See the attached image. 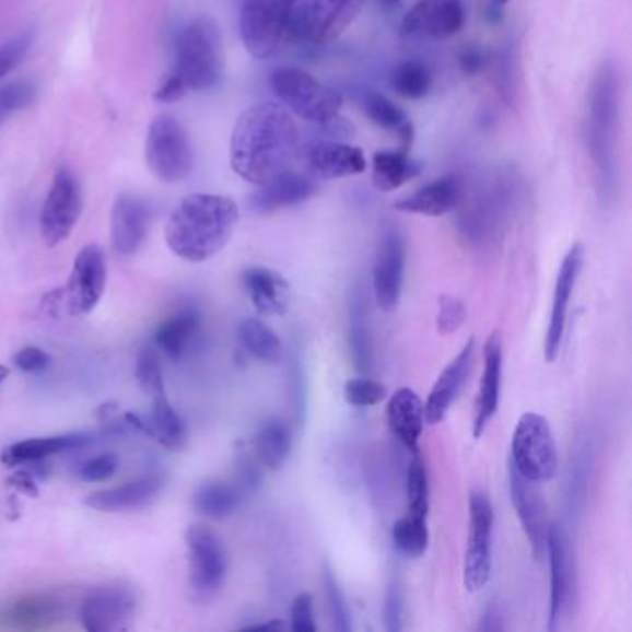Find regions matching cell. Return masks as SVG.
<instances>
[{"mask_svg": "<svg viewBox=\"0 0 632 632\" xmlns=\"http://www.w3.org/2000/svg\"><path fill=\"white\" fill-rule=\"evenodd\" d=\"M317 189L319 184L316 178L308 173L304 175L290 169L271 183L258 186L255 194L250 195L249 207L253 212L261 215L279 212L282 208L303 204L317 194Z\"/></svg>", "mask_w": 632, "mask_h": 632, "instance_id": "25", "label": "cell"}, {"mask_svg": "<svg viewBox=\"0 0 632 632\" xmlns=\"http://www.w3.org/2000/svg\"><path fill=\"white\" fill-rule=\"evenodd\" d=\"M508 484H511L512 505L516 508L517 519L522 523L525 538L529 541L530 553L536 560H540L546 554L549 525H551L540 484L517 473L512 464L508 466Z\"/></svg>", "mask_w": 632, "mask_h": 632, "instance_id": "16", "label": "cell"}, {"mask_svg": "<svg viewBox=\"0 0 632 632\" xmlns=\"http://www.w3.org/2000/svg\"><path fill=\"white\" fill-rule=\"evenodd\" d=\"M165 487L164 475H141L121 487L97 490L85 498V505L98 512L138 511L151 505Z\"/></svg>", "mask_w": 632, "mask_h": 632, "instance_id": "26", "label": "cell"}, {"mask_svg": "<svg viewBox=\"0 0 632 632\" xmlns=\"http://www.w3.org/2000/svg\"><path fill=\"white\" fill-rule=\"evenodd\" d=\"M136 381L151 399L165 394L164 372H162V362H160L156 347H141L136 359Z\"/></svg>", "mask_w": 632, "mask_h": 632, "instance_id": "43", "label": "cell"}, {"mask_svg": "<svg viewBox=\"0 0 632 632\" xmlns=\"http://www.w3.org/2000/svg\"><path fill=\"white\" fill-rule=\"evenodd\" d=\"M466 194V186L456 175L436 178L423 188L402 197L394 204L396 210L405 213H418L426 218H442L460 207Z\"/></svg>", "mask_w": 632, "mask_h": 632, "instance_id": "27", "label": "cell"}, {"mask_svg": "<svg viewBox=\"0 0 632 632\" xmlns=\"http://www.w3.org/2000/svg\"><path fill=\"white\" fill-rule=\"evenodd\" d=\"M506 2H508V0H493V4L499 8L505 7Z\"/></svg>", "mask_w": 632, "mask_h": 632, "instance_id": "61", "label": "cell"}, {"mask_svg": "<svg viewBox=\"0 0 632 632\" xmlns=\"http://www.w3.org/2000/svg\"><path fill=\"white\" fill-rule=\"evenodd\" d=\"M13 364L17 365L21 372L42 373L49 370L52 356L42 347L28 346L17 351V354L13 356Z\"/></svg>", "mask_w": 632, "mask_h": 632, "instance_id": "52", "label": "cell"}, {"mask_svg": "<svg viewBox=\"0 0 632 632\" xmlns=\"http://www.w3.org/2000/svg\"><path fill=\"white\" fill-rule=\"evenodd\" d=\"M378 4H381L386 12H397V10H401L402 8L401 0H378Z\"/></svg>", "mask_w": 632, "mask_h": 632, "instance_id": "59", "label": "cell"}, {"mask_svg": "<svg viewBox=\"0 0 632 632\" xmlns=\"http://www.w3.org/2000/svg\"><path fill=\"white\" fill-rule=\"evenodd\" d=\"M245 292L260 316L279 317L290 311L292 286L279 271L253 266L242 274Z\"/></svg>", "mask_w": 632, "mask_h": 632, "instance_id": "28", "label": "cell"}, {"mask_svg": "<svg viewBox=\"0 0 632 632\" xmlns=\"http://www.w3.org/2000/svg\"><path fill=\"white\" fill-rule=\"evenodd\" d=\"M458 61H460V68L466 74L481 73L482 69H484V63H487L484 61V52L479 47H475V45L464 47L460 50V55H458Z\"/></svg>", "mask_w": 632, "mask_h": 632, "instance_id": "54", "label": "cell"}, {"mask_svg": "<svg viewBox=\"0 0 632 632\" xmlns=\"http://www.w3.org/2000/svg\"><path fill=\"white\" fill-rule=\"evenodd\" d=\"M386 396H388V391L383 384L365 377V375L364 377L349 378L343 386V397H346L347 405L354 408L375 407L378 402H383Z\"/></svg>", "mask_w": 632, "mask_h": 632, "instance_id": "44", "label": "cell"}, {"mask_svg": "<svg viewBox=\"0 0 632 632\" xmlns=\"http://www.w3.org/2000/svg\"><path fill=\"white\" fill-rule=\"evenodd\" d=\"M290 394H292V405L295 410V420L299 425L304 421L306 413V373H304V362L301 353H295L290 367Z\"/></svg>", "mask_w": 632, "mask_h": 632, "instance_id": "49", "label": "cell"}, {"mask_svg": "<svg viewBox=\"0 0 632 632\" xmlns=\"http://www.w3.org/2000/svg\"><path fill=\"white\" fill-rule=\"evenodd\" d=\"M151 210L138 195H117L112 208V247L119 256H134L145 242Z\"/></svg>", "mask_w": 632, "mask_h": 632, "instance_id": "22", "label": "cell"}, {"mask_svg": "<svg viewBox=\"0 0 632 632\" xmlns=\"http://www.w3.org/2000/svg\"><path fill=\"white\" fill-rule=\"evenodd\" d=\"M484 367H482L481 384L475 401L473 436L481 438L490 421L495 418L501 401V384H503V341L501 335L493 332L484 343Z\"/></svg>", "mask_w": 632, "mask_h": 632, "instance_id": "23", "label": "cell"}, {"mask_svg": "<svg viewBox=\"0 0 632 632\" xmlns=\"http://www.w3.org/2000/svg\"><path fill=\"white\" fill-rule=\"evenodd\" d=\"M388 429L410 453L420 449L425 431V402L412 388H399L386 407Z\"/></svg>", "mask_w": 632, "mask_h": 632, "instance_id": "30", "label": "cell"}, {"mask_svg": "<svg viewBox=\"0 0 632 632\" xmlns=\"http://www.w3.org/2000/svg\"><path fill=\"white\" fill-rule=\"evenodd\" d=\"M188 546L189 592L195 601H212L220 594L229 573L225 541L204 523H194L186 530Z\"/></svg>", "mask_w": 632, "mask_h": 632, "instance_id": "9", "label": "cell"}, {"mask_svg": "<svg viewBox=\"0 0 632 632\" xmlns=\"http://www.w3.org/2000/svg\"><path fill=\"white\" fill-rule=\"evenodd\" d=\"M145 159L154 177L165 184L183 183L194 171V147L177 117L159 116L147 130Z\"/></svg>", "mask_w": 632, "mask_h": 632, "instance_id": "8", "label": "cell"}, {"mask_svg": "<svg viewBox=\"0 0 632 632\" xmlns=\"http://www.w3.org/2000/svg\"><path fill=\"white\" fill-rule=\"evenodd\" d=\"M583 244H573L570 250L565 253L564 260L560 264L559 274H557V280H554L548 335H546V341H543V356H546L549 364L559 359L560 347H562V340H564L567 311H570V303H572L573 292H575V286H577L578 274L583 271Z\"/></svg>", "mask_w": 632, "mask_h": 632, "instance_id": "17", "label": "cell"}, {"mask_svg": "<svg viewBox=\"0 0 632 632\" xmlns=\"http://www.w3.org/2000/svg\"><path fill=\"white\" fill-rule=\"evenodd\" d=\"M389 85L399 97L420 101L431 92L432 77L425 63L418 60L401 61L389 77Z\"/></svg>", "mask_w": 632, "mask_h": 632, "instance_id": "40", "label": "cell"}, {"mask_svg": "<svg viewBox=\"0 0 632 632\" xmlns=\"http://www.w3.org/2000/svg\"><path fill=\"white\" fill-rule=\"evenodd\" d=\"M201 312L194 304H186L160 323L159 329L154 332V347L156 351H162L171 362L180 364L186 359V354L191 351L197 338L201 336Z\"/></svg>", "mask_w": 632, "mask_h": 632, "instance_id": "29", "label": "cell"}, {"mask_svg": "<svg viewBox=\"0 0 632 632\" xmlns=\"http://www.w3.org/2000/svg\"><path fill=\"white\" fill-rule=\"evenodd\" d=\"M106 288V260L97 245H85L73 261L66 301L71 314H90L101 303Z\"/></svg>", "mask_w": 632, "mask_h": 632, "instance_id": "18", "label": "cell"}, {"mask_svg": "<svg viewBox=\"0 0 632 632\" xmlns=\"http://www.w3.org/2000/svg\"><path fill=\"white\" fill-rule=\"evenodd\" d=\"M407 269V242L396 225L384 226L373 258V293L381 311L394 312L401 303Z\"/></svg>", "mask_w": 632, "mask_h": 632, "instance_id": "13", "label": "cell"}, {"mask_svg": "<svg viewBox=\"0 0 632 632\" xmlns=\"http://www.w3.org/2000/svg\"><path fill=\"white\" fill-rule=\"evenodd\" d=\"M475 343H477L475 338H469L460 349V353L445 365L444 372L440 373V377L432 386L425 402V420L429 425L442 423L445 416L449 413L453 402L456 401V397L463 391L464 383H466L471 364H473Z\"/></svg>", "mask_w": 632, "mask_h": 632, "instance_id": "24", "label": "cell"}, {"mask_svg": "<svg viewBox=\"0 0 632 632\" xmlns=\"http://www.w3.org/2000/svg\"><path fill=\"white\" fill-rule=\"evenodd\" d=\"M546 554L549 559V621L551 632L559 631L565 607L573 590L572 549L565 530L551 523L549 525Z\"/></svg>", "mask_w": 632, "mask_h": 632, "instance_id": "19", "label": "cell"}, {"mask_svg": "<svg viewBox=\"0 0 632 632\" xmlns=\"http://www.w3.org/2000/svg\"><path fill=\"white\" fill-rule=\"evenodd\" d=\"M323 586H325L332 627L340 632L353 631L349 602H347L346 594L341 590L340 581L336 577L335 570L329 564L323 565Z\"/></svg>", "mask_w": 632, "mask_h": 632, "instance_id": "42", "label": "cell"}, {"mask_svg": "<svg viewBox=\"0 0 632 632\" xmlns=\"http://www.w3.org/2000/svg\"><path fill=\"white\" fill-rule=\"evenodd\" d=\"M423 165L410 159L408 152L377 151L373 154V186L389 194L416 177H420Z\"/></svg>", "mask_w": 632, "mask_h": 632, "instance_id": "33", "label": "cell"}, {"mask_svg": "<svg viewBox=\"0 0 632 632\" xmlns=\"http://www.w3.org/2000/svg\"><path fill=\"white\" fill-rule=\"evenodd\" d=\"M511 464L529 481H553L559 471V449L553 429L541 413H523L512 436Z\"/></svg>", "mask_w": 632, "mask_h": 632, "instance_id": "7", "label": "cell"}, {"mask_svg": "<svg viewBox=\"0 0 632 632\" xmlns=\"http://www.w3.org/2000/svg\"><path fill=\"white\" fill-rule=\"evenodd\" d=\"M92 444L90 434L73 432V434H58V436H43V438H28L23 442L8 445L2 450L0 460L8 468H17L25 464L43 463L49 456L60 455V453H71L80 449L84 445Z\"/></svg>", "mask_w": 632, "mask_h": 632, "instance_id": "31", "label": "cell"}, {"mask_svg": "<svg viewBox=\"0 0 632 632\" xmlns=\"http://www.w3.org/2000/svg\"><path fill=\"white\" fill-rule=\"evenodd\" d=\"M362 108H364L365 116L370 117L377 127L399 136V141H401L399 151H410L416 130L407 114L394 101H389L383 93L367 90L362 93Z\"/></svg>", "mask_w": 632, "mask_h": 632, "instance_id": "34", "label": "cell"}, {"mask_svg": "<svg viewBox=\"0 0 632 632\" xmlns=\"http://www.w3.org/2000/svg\"><path fill=\"white\" fill-rule=\"evenodd\" d=\"M468 317V308L464 301L453 295H442L438 301V316L436 327L442 336H449L463 329Z\"/></svg>", "mask_w": 632, "mask_h": 632, "instance_id": "47", "label": "cell"}, {"mask_svg": "<svg viewBox=\"0 0 632 632\" xmlns=\"http://www.w3.org/2000/svg\"><path fill=\"white\" fill-rule=\"evenodd\" d=\"M188 92V85L184 82L183 77L177 71H171L165 77L164 82L160 84L159 90L154 92V101H159L162 104L177 103Z\"/></svg>", "mask_w": 632, "mask_h": 632, "instance_id": "53", "label": "cell"}, {"mask_svg": "<svg viewBox=\"0 0 632 632\" xmlns=\"http://www.w3.org/2000/svg\"><path fill=\"white\" fill-rule=\"evenodd\" d=\"M8 377H10V367L0 364V386L4 384V381H7Z\"/></svg>", "mask_w": 632, "mask_h": 632, "instance_id": "60", "label": "cell"}, {"mask_svg": "<svg viewBox=\"0 0 632 632\" xmlns=\"http://www.w3.org/2000/svg\"><path fill=\"white\" fill-rule=\"evenodd\" d=\"M36 98V87L31 82H12L0 87V125L19 110L28 108Z\"/></svg>", "mask_w": 632, "mask_h": 632, "instance_id": "45", "label": "cell"}, {"mask_svg": "<svg viewBox=\"0 0 632 632\" xmlns=\"http://www.w3.org/2000/svg\"><path fill=\"white\" fill-rule=\"evenodd\" d=\"M239 208L231 197L215 194L188 195L165 225L169 249L191 264H201L218 255L236 231Z\"/></svg>", "mask_w": 632, "mask_h": 632, "instance_id": "2", "label": "cell"}, {"mask_svg": "<svg viewBox=\"0 0 632 632\" xmlns=\"http://www.w3.org/2000/svg\"><path fill=\"white\" fill-rule=\"evenodd\" d=\"M426 519L429 517L407 514V516H402L401 519H397L394 523L391 541H394L397 551L405 554L407 559H420L426 553L429 541H431Z\"/></svg>", "mask_w": 632, "mask_h": 632, "instance_id": "39", "label": "cell"}, {"mask_svg": "<svg viewBox=\"0 0 632 632\" xmlns=\"http://www.w3.org/2000/svg\"><path fill=\"white\" fill-rule=\"evenodd\" d=\"M290 629L297 632H316V618H314V597L308 592H301L293 599L290 607Z\"/></svg>", "mask_w": 632, "mask_h": 632, "instance_id": "50", "label": "cell"}, {"mask_svg": "<svg viewBox=\"0 0 632 632\" xmlns=\"http://www.w3.org/2000/svg\"><path fill=\"white\" fill-rule=\"evenodd\" d=\"M119 469V458L114 453H104L85 460L79 468V479L84 482L110 481Z\"/></svg>", "mask_w": 632, "mask_h": 632, "instance_id": "48", "label": "cell"}, {"mask_svg": "<svg viewBox=\"0 0 632 632\" xmlns=\"http://www.w3.org/2000/svg\"><path fill=\"white\" fill-rule=\"evenodd\" d=\"M82 186L69 165H58L39 213V232L49 247L63 244L82 213Z\"/></svg>", "mask_w": 632, "mask_h": 632, "instance_id": "10", "label": "cell"}, {"mask_svg": "<svg viewBox=\"0 0 632 632\" xmlns=\"http://www.w3.org/2000/svg\"><path fill=\"white\" fill-rule=\"evenodd\" d=\"M479 629H481V631H501V629H503L499 608L488 607L487 612L482 615L481 625H479Z\"/></svg>", "mask_w": 632, "mask_h": 632, "instance_id": "56", "label": "cell"}, {"mask_svg": "<svg viewBox=\"0 0 632 632\" xmlns=\"http://www.w3.org/2000/svg\"><path fill=\"white\" fill-rule=\"evenodd\" d=\"M407 499L408 514L429 517L431 512V487H429V471L421 456V450H412V460L407 469Z\"/></svg>", "mask_w": 632, "mask_h": 632, "instance_id": "41", "label": "cell"}, {"mask_svg": "<svg viewBox=\"0 0 632 632\" xmlns=\"http://www.w3.org/2000/svg\"><path fill=\"white\" fill-rule=\"evenodd\" d=\"M621 79L615 63L597 69L588 93L586 141L596 173L597 197L601 204L615 201L618 189V125H620Z\"/></svg>", "mask_w": 632, "mask_h": 632, "instance_id": "3", "label": "cell"}, {"mask_svg": "<svg viewBox=\"0 0 632 632\" xmlns=\"http://www.w3.org/2000/svg\"><path fill=\"white\" fill-rule=\"evenodd\" d=\"M299 160L306 167V173L316 180L356 177L367 167V160L360 147L330 138L312 140L301 145Z\"/></svg>", "mask_w": 632, "mask_h": 632, "instance_id": "15", "label": "cell"}, {"mask_svg": "<svg viewBox=\"0 0 632 632\" xmlns=\"http://www.w3.org/2000/svg\"><path fill=\"white\" fill-rule=\"evenodd\" d=\"M149 436L171 450H180L188 444V426L165 394L152 397Z\"/></svg>", "mask_w": 632, "mask_h": 632, "instance_id": "35", "label": "cell"}, {"mask_svg": "<svg viewBox=\"0 0 632 632\" xmlns=\"http://www.w3.org/2000/svg\"><path fill=\"white\" fill-rule=\"evenodd\" d=\"M247 629L249 631H279V629H288V625L284 621L273 620L269 623H260V625H250Z\"/></svg>", "mask_w": 632, "mask_h": 632, "instance_id": "57", "label": "cell"}, {"mask_svg": "<svg viewBox=\"0 0 632 632\" xmlns=\"http://www.w3.org/2000/svg\"><path fill=\"white\" fill-rule=\"evenodd\" d=\"M242 503V488L223 481L202 482L194 493L195 511L212 519H225Z\"/></svg>", "mask_w": 632, "mask_h": 632, "instance_id": "37", "label": "cell"}, {"mask_svg": "<svg viewBox=\"0 0 632 632\" xmlns=\"http://www.w3.org/2000/svg\"><path fill=\"white\" fill-rule=\"evenodd\" d=\"M136 608L138 597L130 586L104 584L80 599V623L90 632L121 631L134 618Z\"/></svg>", "mask_w": 632, "mask_h": 632, "instance_id": "14", "label": "cell"}, {"mask_svg": "<svg viewBox=\"0 0 632 632\" xmlns=\"http://www.w3.org/2000/svg\"><path fill=\"white\" fill-rule=\"evenodd\" d=\"M117 407L114 402H108V405H104V407L98 408L97 410V418L98 420H110L112 416L116 413Z\"/></svg>", "mask_w": 632, "mask_h": 632, "instance_id": "58", "label": "cell"}, {"mask_svg": "<svg viewBox=\"0 0 632 632\" xmlns=\"http://www.w3.org/2000/svg\"><path fill=\"white\" fill-rule=\"evenodd\" d=\"M297 122L280 103L264 101L237 117L231 138V165L245 183L264 186L299 160Z\"/></svg>", "mask_w": 632, "mask_h": 632, "instance_id": "1", "label": "cell"}, {"mask_svg": "<svg viewBox=\"0 0 632 632\" xmlns=\"http://www.w3.org/2000/svg\"><path fill=\"white\" fill-rule=\"evenodd\" d=\"M292 426L280 418L261 421L253 438L256 460L271 471H277L288 463V458L292 455Z\"/></svg>", "mask_w": 632, "mask_h": 632, "instance_id": "32", "label": "cell"}, {"mask_svg": "<svg viewBox=\"0 0 632 632\" xmlns=\"http://www.w3.org/2000/svg\"><path fill=\"white\" fill-rule=\"evenodd\" d=\"M367 0H301L295 15V39L329 45L353 25Z\"/></svg>", "mask_w": 632, "mask_h": 632, "instance_id": "11", "label": "cell"}, {"mask_svg": "<svg viewBox=\"0 0 632 632\" xmlns=\"http://www.w3.org/2000/svg\"><path fill=\"white\" fill-rule=\"evenodd\" d=\"M301 0H242L239 34L256 60H269L292 42Z\"/></svg>", "mask_w": 632, "mask_h": 632, "instance_id": "5", "label": "cell"}, {"mask_svg": "<svg viewBox=\"0 0 632 632\" xmlns=\"http://www.w3.org/2000/svg\"><path fill=\"white\" fill-rule=\"evenodd\" d=\"M237 338L245 353L264 364H277L282 359V341L274 330L258 317H247L237 325Z\"/></svg>", "mask_w": 632, "mask_h": 632, "instance_id": "36", "label": "cell"}, {"mask_svg": "<svg viewBox=\"0 0 632 632\" xmlns=\"http://www.w3.org/2000/svg\"><path fill=\"white\" fill-rule=\"evenodd\" d=\"M71 605V597L66 592H31L15 597L12 601L2 602L0 623L12 629H37L60 621Z\"/></svg>", "mask_w": 632, "mask_h": 632, "instance_id": "20", "label": "cell"}, {"mask_svg": "<svg viewBox=\"0 0 632 632\" xmlns=\"http://www.w3.org/2000/svg\"><path fill=\"white\" fill-rule=\"evenodd\" d=\"M34 45V32H21L12 39L0 45V80L12 73L13 69L17 68L21 61L25 60L28 50Z\"/></svg>", "mask_w": 632, "mask_h": 632, "instance_id": "46", "label": "cell"}, {"mask_svg": "<svg viewBox=\"0 0 632 632\" xmlns=\"http://www.w3.org/2000/svg\"><path fill=\"white\" fill-rule=\"evenodd\" d=\"M349 351L356 372L370 375L373 372V346L367 327L364 297L356 293L349 308Z\"/></svg>", "mask_w": 632, "mask_h": 632, "instance_id": "38", "label": "cell"}, {"mask_svg": "<svg viewBox=\"0 0 632 632\" xmlns=\"http://www.w3.org/2000/svg\"><path fill=\"white\" fill-rule=\"evenodd\" d=\"M402 615H405V599H402L401 584L394 578L389 583L386 599H384V625H386V631H402Z\"/></svg>", "mask_w": 632, "mask_h": 632, "instance_id": "51", "label": "cell"}, {"mask_svg": "<svg viewBox=\"0 0 632 632\" xmlns=\"http://www.w3.org/2000/svg\"><path fill=\"white\" fill-rule=\"evenodd\" d=\"M493 522L495 514L487 493H471L468 549L464 557V586L469 594L481 592L492 578Z\"/></svg>", "mask_w": 632, "mask_h": 632, "instance_id": "12", "label": "cell"}, {"mask_svg": "<svg viewBox=\"0 0 632 632\" xmlns=\"http://www.w3.org/2000/svg\"><path fill=\"white\" fill-rule=\"evenodd\" d=\"M271 90L290 114L317 127H325L341 116L343 98L329 85L303 69L280 68L269 79Z\"/></svg>", "mask_w": 632, "mask_h": 632, "instance_id": "6", "label": "cell"}, {"mask_svg": "<svg viewBox=\"0 0 632 632\" xmlns=\"http://www.w3.org/2000/svg\"><path fill=\"white\" fill-rule=\"evenodd\" d=\"M464 23L466 12L460 0H416L402 19V32L447 39L463 31Z\"/></svg>", "mask_w": 632, "mask_h": 632, "instance_id": "21", "label": "cell"}, {"mask_svg": "<svg viewBox=\"0 0 632 632\" xmlns=\"http://www.w3.org/2000/svg\"><path fill=\"white\" fill-rule=\"evenodd\" d=\"M10 482L13 487L17 488L19 492L26 493L31 498H36L37 495V484L34 481V473L32 471H26V469H19L15 473L10 477Z\"/></svg>", "mask_w": 632, "mask_h": 632, "instance_id": "55", "label": "cell"}, {"mask_svg": "<svg viewBox=\"0 0 632 632\" xmlns=\"http://www.w3.org/2000/svg\"><path fill=\"white\" fill-rule=\"evenodd\" d=\"M188 90L208 92L220 84L223 77V42L218 23L212 17H197L177 39L175 69Z\"/></svg>", "mask_w": 632, "mask_h": 632, "instance_id": "4", "label": "cell"}]
</instances>
